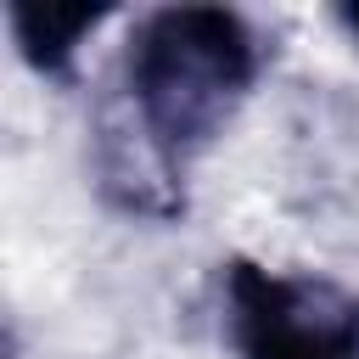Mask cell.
<instances>
[{"label":"cell","mask_w":359,"mask_h":359,"mask_svg":"<svg viewBox=\"0 0 359 359\" xmlns=\"http://www.w3.org/2000/svg\"><path fill=\"white\" fill-rule=\"evenodd\" d=\"M264 45L230 6H157L135 22L118 67V101L107 107L168 168H185L224 135L247 90L258 84Z\"/></svg>","instance_id":"obj_1"},{"label":"cell","mask_w":359,"mask_h":359,"mask_svg":"<svg viewBox=\"0 0 359 359\" xmlns=\"http://www.w3.org/2000/svg\"><path fill=\"white\" fill-rule=\"evenodd\" d=\"M224 309L241 359H359V292L331 275L230 258Z\"/></svg>","instance_id":"obj_2"},{"label":"cell","mask_w":359,"mask_h":359,"mask_svg":"<svg viewBox=\"0 0 359 359\" xmlns=\"http://www.w3.org/2000/svg\"><path fill=\"white\" fill-rule=\"evenodd\" d=\"M107 22V6H11V39L39 79H73L79 45Z\"/></svg>","instance_id":"obj_3"},{"label":"cell","mask_w":359,"mask_h":359,"mask_svg":"<svg viewBox=\"0 0 359 359\" xmlns=\"http://www.w3.org/2000/svg\"><path fill=\"white\" fill-rule=\"evenodd\" d=\"M337 22H342V28L359 39V6H337Z\"/></svg>","instance_id":"obj_4"}]
</instances>
